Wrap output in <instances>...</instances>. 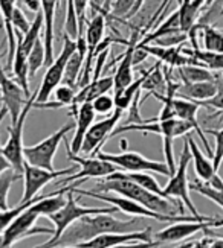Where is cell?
<instances>
[{
  "label": "cell",
  "instance_id": "cell-1",
  "mask_svg": "<svg viewBox=\"0 0 223 248\" xmlns=\"http://www.w3.org/2000/svg\"><path fill=\"white\" fill-rule=\"evenodd\" d=\"M148 227L150 225L147 222V218L141 217H133L132 219L122 221L112 217V213L89 215V217H84L73 222L52 248L78 247L80 244L92 241L104 233H135L142 232Z\"/></svg>",
  "mask_w": 223,
  "mask_h": 248
},
{
  "label": "cell",
  "instance_id": "cell-2",
  "mask_svg": "<svg viewBox=\"0 0 223 248\" xmlns=\"http://www.w3.org/2000/svg\"><path fill=\"white\" fill-rule=\"evenodd\" d=\"M97 190L103 193H116L125 198L137 201L152 212L168 215V217H185L184 202L180 200H170L165 197L157 195L150 190H147L136 183L129 180H107L101 178L97 183Z\"/></svg>",
  "mask_w": 223,
  "mask_h": 248
},
{
  "label": "cell",
  "instance_id": "cell-3",
  "mask_svg": "<svg viewBox=\"0 0 223 248\" xmlns=\"http://www.w3.org/2000/svg\"><path fill=\"white\" fill-rule=\"evenodd\" d=\"M73 193H78V195L83 197H89L98 201H104L109 202L110 206L118 207L120 212H124L125 215H132V217H141V218H147V219H154L159 222H206V221H212V218L204 217V218H196L193 215H185V217H168V215H161L152 212L150 209H147L142 204H139L137 201H133L130 198H125L121 195H112V193H103V192H93V190H83V189H77V185L73 183Z\"/></svg>",
  "mask_w": 223,
  "mask_h": 248
},
{
  "label": "cell",
  "instance_id": "cell-4",
  "mask_svg": "<svg viewBox=\"0 0 223 248\" xmlns=\"http://www.w3.org/2000/svg\"><path fill=\"white\" fill-rule=\"evenodd\" d=\"M77 49H78L77 40L70 38L68 34L63 35V47L60 50V55L48 67V70L45 72L43 79H41L38 90H35V93L33 94L34 104L49 102V98L54 94L57 87L63 84V78H65L68 61H69V58L73 55V53L77 52Z\"/></svg>",
  "mask_w": 223,
  "mask_h": 248
},
{
  "label": "cell",
  "instance_id": "cell-5",
  "mask_svg": "<svg viewBox=\"0 0 223 248\" xmlns=\"http://www.w3.org/2000/svg\"><path fill=\"white\" fill-rule=\"evenodd\" d=\"M193 161V154H191V148L189 143L185 137V142H184V149L180 153L179 157V163L176 168V172L172 175L170 181L165 185L164 190L170 198H174V200H180L184 202V206L189 210V213L193 215L196 218H204V215H200L196 209V206L191 201L189 197V181L187 177V172H188V166L189 163Z\"/></svg>",
  "mask_w": 223,
  "mask_h": 248
},
{
  "label": "cell",
  "instance_id": "cell-6",
  "mask_svg": "<svg viewBox=\"0 0 223 248\" xmlns=\"http://www.w3.org/2000/svg\"><path fill=\"white\" fill-rule=\"evenodd\" d=\"M73 128H75L73 122H68L66 125L58 128L55 133H52L51 136L41 140V142H38L33 146H25V160L33 166L55 170L54 158L57 154V149L61 142H65L66 134L69 131H72Z\"/></svg>",
  "mask_w": 223,
  "mask_h": 248
},
{
  "label": "cell",
  "instance_id": "cell-7",
  "mask_svg": "<svg viewBox=\"0 0 223 248\" xmlns=\"http://www.w3.org/2000/svg\"><path fill=\"white\" fill-rule=\"evenodd\" d=\"M66 143V153H68V158L70 161H73L77 166H80V172L77 174H72L69 177H66L63 181H60L63 186L68 185V183H78L81 185L83 181H86L89 178H105L115 172H118V166H115L109 161H105L100 157H80L78 154H73L70 149V143L65 139Z\"/></svg>",
  "mask_w": 223,
  "mask_h": 248
},
{
  "label": "cell",
  "instance_id": "cell-8",
  "mask_svg": "<svg viewBox=\"0 0 223 248\" xmlns=\"http://www.w3.org/2000/svg\"><path fill=\"white\" fill-rule=\"evenodd\" d=\"M95 157H100L109 163L118 166L125 172H156V174L172 177V169L168 168L165 161H154L144 157L135 151H125L120 154H109V153H98Z\"/></svg>",
  "mask_w": 223,
  "mask_h": 248
},
{
  "label": "cell",
  "instance_id": "cell-9",
  "mask_svg": "<svg viewBox=\"0 0 223 248\" xmlns=\"http://www.w3.org/2000/svg\"><path fill=\"white\" fill-rule=\"evenodd\" d=\"M33 108H34V98L31 96V99L28 101L22 116H20V119L16 124H11V126L8 128V133H9L8 142L2 146V157H5L20 174L25 172V163H26L25 145H23V128H25L26 117Z\"/></svg>",
  "mask_w": 223,
  "mask_h": 248
},
{
  "label": "cell",
  "instance_id": "cell-10",
  "mask_svg": "<svg viewBox=\"0 0 223 248\" xmlns=\"http://www.w3.org/2000/svg\"><path fill=\"white\" fill-rule=\"evenodd\" d=\"M40 218V215L33 209L29 207L25 212H22L18 217L8 225V227L2 229V248H13L14 244L18 241H22L29 236H35V234H54V232L49 229H38L35 227V222Z\"/></svg>",
  "mask_w": 223,
  "mask_h": 248
},
{
  "label": "cell",
  "instance_id": "cell-11",
  "mask_svg": "<svg viewBox=\"0 0 223 248\" xmlns=\"http://www.w3.org/2000/svg\"><path fill=\"white\" fill-rule=\"evenodd\" d=\"M72 174H73V168H66L61 170H49V169L33 166L26 161L25 172H23V195L18 204H25L29 202L31 200H34L40 193V190L46 185H49L51 181H54L55 178L69 177Z\"/></svg>",
  "mask_w": 223,
  "mask_h": 248
},
{
  "label": "cell",
  "instance_id": "cell-12",
  "mask_svg": "<svg viewBox=\"0 0 223 248\" xmlns=\"http://www.w3.org/2000/svg\"><path fill=\"white\" fill-rule=\"evenodd\" d=\"M31 96L25 92V89L20 85L13 77L9 78L8 73L2 72V113H0V121L9 113L11 116V124H16L20 116H22L25 107Z\"/></svg>",
  "mask_w": 223,
  "mask_h": 248
},
{
  "label": "cell",
  "instance_id": "cell-13",
  "mask_svg": "<svg viewBox=\"0 0 223 248\" xmlns=\"http://www.w3.org/2000/svg\"><path fill=\"white\" fill-rule=\"evenodd\" d=\"M122 110L116 108L113 114H109L105 119L100 121V122H95L84 137V143L81 148V153L83 154H90V155H97L100 153L101 146L107 142V139L112 137L113 131L116 129V125L120 124L121 117H122Z\"/></svg>",
  "mask_w": 223,
  "mask_h": 248
},
{
  "label": "cell",
  "instance_id": "cell-14",
  "mask_svg": "<svg viewBox=\"0 0 223 248\" xmlns=\"http://www.w3.org/2000/svg\"><path fill=\"white\" fill-rule=\"evenodd\" d=\"M127 242H153L152 238V227H148L142 232L135 233H104L100 234L92 241L83 242L78 247L81 248H112Z\"/></svg>",
  "mask_w": 223,
  "mask_h": 248
},
{
  "label": "cell",
  "instance_id": "cell-15",
  "mask_svg": "<svg viewBox=\"0 0 223 248\" xmlns=\"http://www.w3.org/2000/svg\"><path fill=\"white\" fill-rule=\"evenodd\" d=\"M73 114H75V134L72 137V142H70V149L73 154H80L81 153V148L84 143V137H86L89 128L95 124V113L93 110V105L92 102H86V104H81L78 107H70Z\"/></svg>",
  "mask_w": 223,
  "mask_h": 248
},
{
  "label": "cell",
  "instance_id": "cell-16",
  "mask_svg": "<svg viewBox=\"0 0 223 248\" xmlns=\"http://www.w3.org/2000/svg\"><path fill=\"white\" fill-rule=\"evenodd\" d=\"M211 224H212V221H206V222H174L172 225H168L167 229L157 232L154 234V238L157 242L184 241V239L191 238V236L199 233V232L211 229Z\"/></svg>",
  "mask_w": 223,
  "mask_h": 248
},
{
  "label": "cell",
  "instance_id": "cell-17",
  "mask_svg": "<svg viewBox=\"0 0 223 248\" xmlns=\"http://www.w3.org/2000/svg\"><path fill=\"white\" fill-rule=\"evenodd\" d=\"M172 105H173V110H174V114L177 119H182L185 122H189L191 125L194 126L197 136L200 137L202 143L205 145V149L209 153L211 158H212V154H214V151L211 149L208 140L205 137V133L204 129L200 128L199 122H197V111L200 108V105L194 101H189V99H184V98H179V96H174V98H172Z\"/></svg>",
  "mask_w": 223,
  "mask_h": 248
},
{
  "label": "cell",
  "instance_id": "cell-18",
  "mask_svg": "<svg viewBox=\"0 0 223 248\" xmlns=\"http://www.w3.org/2000/svg\"><path fill=\"white\" fill-rule=\"evenodd\" d=\"M17 0H0V8H2V17H3V28L6 32V45H8V58H6V66L5 72L13 70V64H14V57H16V50H17V34L16 29L13 26V16H14V9Z\"/></svg>",
  "mask_w": 223,
  "mask_h": 248
},
{
  "label": "cell",
  "instance_id": "cell-19",
  "mask_svg": "<svg viewBox=\"0 0 223 248\" xmlns=\"http://www.w3.org/2000/svg\"><path fill=\"white\" fill-rule=\"evenodd\" d=\"M60 0H41V11L45 14V46L48 67L55 61L54 58V40H55V14Z\"/></svg>",
  "mask_w": 223,
  "mask_h": 248
},
{
  "label": "cell",
  "instance_id": "cell-20",
  "mask_svg": "<svg viewBox=\"0 0 223 248\" xmlns=\"http://www.w3.org/2000/svg\"><path fill=\"white\" fill-rule=\"evenodd\" d=\"M219 92L217 79L214 81H204V82H191V84H182L180 82L176 96L184 99L194 101L197 104L205 102L211 98H214Z\"/></svg>",
  "mask_w": 223,
  "mask_h": 248
},
{
  "label": "cell",
  "instance_id": "cell-21",
  "mask_svg": "<svg viewBox=\"0 0 223 248\" xmlns=\"http://www.w3.org/2000/svg\"><path fill=\"white\" fill-rule=\"evenodd\" d=\"M115 89V78L113 77H103L100 79H92L90 84H87L86 87H83L73 101L72 107H78L81 104L92 102L93 99H97L98 96L109 93L110 90Z\"/></svg>",
  "mask_w": 223,
  "mask_h": 248
},
{
  "label": "cell",
  "instance_id": "cell-22",
  "mask_svg": "<svg viewBox=\"0 0 223 248\" xmlns=\"http://www.w3.org/2000/svg\"><path fill=\"white\" fill-rule=\"evenodd\" d=\"M188 143H189V148H191V154H193V163H194V172L196 175L199 177V180H202L204 183H209L212 178L217 175V170L214 168V163H212V160L206 158L204 155V153L200 151V148L197 146L196 140L191 137L189 134L185 136Z\"/></svg>",
  "mask_w": 223,
  "mask_h": 248
},
{
  "label": "cell",
  "instance_id": "cell-23",
  "mask_svg": "<svg viewBox=\"0 0 223 248\" xmlns=\"http://www.w3.org/2000/svg\"><path fill=\"white\" fill-rule=\"evenodd\" d=\"M206 0H180L179 18H180V29L185 34L193 29V26L200 20V13L205 8Z\"/></svg>",
  "mask_w": 223,
  "mask_h": 248
},
{
  "label": "cell",
  "instance_id": "cell-24",
  "mask_svg": "<svg viewBox=\"0 0 223 248\" xmlns=\"http://www.w3.org/2000/svg\"><path fill=\"white\" fill-rule=\"evenodd\" d=\"M177 75L184 84H191V82H204V81H214L216 73L206 69L202 64H188V66L177 67Z\"/></svg>",
  "mask_w": 223,
  "mask_h": 248
},
{
  "label": "cell",
  "instance_id": "cell-25",
  "mask_svg": "<svg viewBox=\"0 0 223 248\" xmlns=\"http://www.w3.org/2000/svg\"><path fill=\"white\" fill-rule=\"evenodd\" d=\"M187 55L196 58L202 66H205L206 69L212 70V72H223V53H217V52H209L205 49H188V47H182Z\"/></svg>",
  "mask_w": 223,
  "mask_h": 248
},
{
  "label": "cell",
  "instance_id": "cell-26",
  "mask_svg": "<svg viewBox=\"0 0 223 248\" xmlns=\"http://www.w3.org/2000/svg\"><path fill=\"white\" fill-rule=\"evenodd\" d=\"M200 37L204 40V49L209 52L223 53V29H217L212 25H204L197 21Z\"/></svg>",
  "mask_w": 223,
  "mask_h": 248
},
{
  "label": "cell",
  "instance_id": "cell-27",
  "mask_svg": "<svg viewBox=\"0 0 223 248\" xmlns=\"http://www.w3.org/2000/svg\"><path fill=\"white\" fill-rule=\"evenodd\" d=\"M144 79H145V75L142 73V77H139L137 79H135L129 87H125L124 90L121 92H116L113 96H115V102H116V108H120L122 111L129 110L135 98L137 96V93H139L142 90V84H144Z\"/></svg>",
  "mask_w": 223,
  "mask_h": 248
},
{
  "label": "cell",
  "instance_id": "cell-28",
  "mask_svg": "<svg viewBox=\"0 0 223 248\" xmlns=\"http://www.w3.org/2000/svg\"><path fill=\"white\" fill-rule=\"evenodd\" d=\"M46 64V46H45V40H38L35 43L34 49L31 50L29 57H28V67H29V77H34V75L43 67Z\"/></svg>",
  "mask_w": 223,
  "mask_h": 248
},
{
  "label": "cell",
  "instance_id": "cell-29",
  "mask_svg": "<svg viewBox=\"0 0 223 248\" xmlns=\"http://www.w3.org/2000/svg\"><path fill=\"white\" fill-rule=\"evenodd\" d=\"M23 177V174H20L16 169H8V170H0V192H2V202H0V207L2 212L8 210V192L9 187L13 186V183L20 180Z\"/></svg>",
  "mask_w": 223,
  "mask_h": 248
},
{
  "label": "cell",
  "instance_id": "cell-30",
  "mask_svg": "<svg viewBox=\"0 0 223 248\" xmlns=\"http://www.w3.org/2000/svg\"><path fill=\"white\" fill-rule=\"evenodd\" d=\"M189 189L200 193L202 197L211 200L212 202L223 209V190H217L214 187H211L209 185H206V183H204L202 180L189 181Z\"/></svg>",
  "mask_w": 223,
  "mask_h": 248
},
{
  "label": "cell",
  "instance_id": "cell-31",
  "mask_svg": "<svg viewBox=\"0 0 223 248\" xmlns=\"http://www.w3.org/2000/svg\"><path fill=\"white\" fill-rule=\"evenodd\" d=\"M136 3L137 0H115L112 9L105 17H109L110 20H127V17L133 11Z\"/></svg>",
  "mask_w": 223,
  "mask_h": 248
},
{
  "label": "cell",
  "instance_id": "cell-32",
  "mask_svg": "<svg viewBox=\"0 0 223 248\" xmlns=\"http://www.w3.org/2000/svg\"><path fill=\"white\" fill-rule=\"evenodd\" d=\"M93 105V110L97 114H113L116 110V102H115V96L105 93L98 96L97 99L92 101Z\"/></svg>",
  "mask_w": 223,
  "mask_h": 248
},
{
  "label": "cell",
  "instance_id": "cell-33",
  "mask_svg": "<svg viewBox=\"0 0 223 248\" xmlns=\"http://www.w3.org/2000/svg\"><path fill=\"white\" fill-rule=\"evenodd\" d=\"M77 90L70 87V85H66V84H61L57 87V90L54 92V96H55V102H58L60 108L61 107H72L73 105V101H75V96H77Z\"/></svg>",
  "mask_w": 223,
  "mask_h": 248
},
{
  "label": "cell",
  "instance_id": "cell-34",
  "mask_svg": "<svg viewBox=\"0 0 223 248\" xmlns=\"http://www.w3.org/2000/svg\"><path fill=\"white\" fill-rule=\"evenodd\" d=\"M208 134H211L216 140V148H214V154H212V163H214L216 170H219L220 163H223V128L220 129H208Z\"/></svg>",
  "mask_w": 223,
  "mask_h": 248
},
{
  "label": "cell",
  "instance_id": "cell-35",
  "mask_svg": "<svg viewBox=\"0 0 223 248\" xmlns=\"http://www.w3.org/2000/svg\"><path fill=\"white\" fill-rule=\"evenodd\" d=\"M216 79L219 84V92L214 98H211L205 102L199 104L200 107H211V108L217 110L219 113H223V72H220V75H216Z\"/></svg>",
  "mask_w": 223,
  "mask_h": 248
},
{
  "label": "cell",
  "instance_id": "cell-36",
  "mask_svg": "<svg viewBox=\"0 0 223 248\" xmlns=\"http://www.w3.org/2000/svg\"><path fill=\"white\" fill-rule=\"evenodd\" d=\"M90 3V0H73V5H75V13L78 18V25H80V37H84V32H86V14H87V6Z\"/></svg>",
  "mask_w": 223,
  "mask_h": 248
},
{
  "label": "cell",
  "instance_id": "cell-37",
  "mask_svg": "<svg viewBox=\"0 0 223 248\" xmlns=\"http://www.w3.org/2000/svg\"><path fill=\"white\" fill-rule=\"evenodd\" d=\"M13 26L17 32H22V34H26V32L31 29L33 23H29V20L26 18V16L23 14V11L20 8L14 9V16H13Z\"/></svg>",
  "mask_w": 223,
  "mask_h": 248
},
{
  "label": "cell",
  "instance_id": "cell-38",
  "mask_svg": "<svg viewBox=\"0 0 223 248\" xmlns=\"http://www.w3.org/2000/svg\"><path fill=\"white\" fill-rule=\"evenodd\" d=\"M157 241H153V242H127V244H121V245H116V247H112V248H156L159 247Z\"/></svg>",
  "mask_w": 223,
  "mask_h": 248
},
{
  "label": "cell",
  "instance_id": "cell-39",
  "mask_svg": "<svg viewBox=\"0 0 223 248\" xmlns=\"http://www.w3.org/2000/svg\"><path fill=\"white\" fill-rule=\"evenodd\" d=\"M93 9H98L101 14H109V0H90Z\"/></svg>",
  "mask_w": 223,
  "mask_h": 248
},
{
  "label": "cell",
  "instance_id": "cell-40",
  "mask_svg": "<svg viewBox=\"0 0 223 248\" xmlns=\"http://www.w3.org/2000/svg\"><path fill=\"white\" fill-rule=\"evenodd\" d=\"M31 13H38L41 9V0H20Z\"/></svg>",
  "mask_w": 223,
  "mask_h": 248
},
{
  "label": "cell",
  "instance_id": "cell-41",
  "mask_svg": "<svg viewBox=\"0 0 223 248\" xmlns=\"http://www.w3.org/2000/svg\"><path fill=\"white\" fill-rule=\"evenodd\" d=\"M148 2V0H137V3H136V6L133 8V11H132V13L129 14V17H127V20H130V18H133L137 13H139V11L142 9V6L145 5Z\"/></svg>",
  "mask_w": 223,
  "mask_h": 248
},
{
  "label": "cell",
  "instance_id": "cell-42",
  "mask_svg": "<svg viewBox=\"0 0 223 248\" xmlns=\"http://www.w3.org/2000/svg\"><path fill=\"white\" fill-rule=\"evenodd\" d=\"M211 241L212 239H208V238L206 239H202V241L196 242L193 248H211Z\"/></svg>",
  "mask_w": 223,
  "mask_h": 248
},
{
  "label": "cell",
  "instance_id": "cell-43",
  "mask_svg": "<svg viewBox=\"0 0 223 248\" xmlns=\"http://www.w3.org/2000/svg\"><path fill=\"white\" fill-rule=\"evenodd\" d=\"M211 248H223V239H212Z\"/></svg>",
  "mask_w": 223,
  "mask_h": 248
},
{
  "label": "cell",
  "instance_id": "cell-44",
  "mask_svg": "<svg viewBox=\"0 0 223 248\" xmlns=\"http://www.w3.org/2000/svg\"><path fill=\"white\" fill-rule=\"evenodd\" d=\"M211 227H223V218H214V219H212Z\"/></svg>",
  "mask_w": 223,
  "mask_h": 248
},
{
  "label": "cell",
  "instance_id": "cell-45",
  "mask_svg": "<svg viewBox=\"0 0 223 248\" xmlns=\"http://www.w3.org/2000/svg\"><path fill=\"white\" fill-rule=\"evenodd\" d=\"M216 2V0H206V5H205V8H209L212 3H214Z\"/></svg>",
  "mask_w": 223,
  "mask_h": 248
},
{
  "label": "cell",
  "instance_id": "cell-46",
  "mask_svg": "<svg viewBox=\"0 0 223 248\" xmlns=\"http://www.w3.org/2000/svg\"><path fill=\"white\" fill-rule=\"evenodd\" d=\"M61 248H81V247H61Z\"/></svg>",
  "mask_w": 223,
  "mask_h": 248
}]
</instances>
